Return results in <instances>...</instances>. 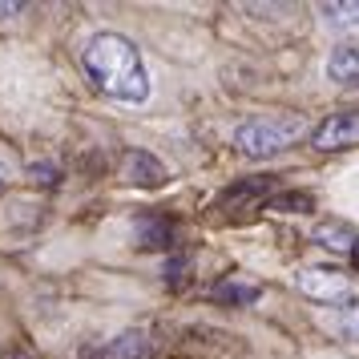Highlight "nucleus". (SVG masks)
Masks as SVG:
<instances>
[{"instance_id": "nucleus-1", "label": "nucleus", "mask_w": 359, "mask_h": 359, "mask_svg": "<svg viewBox=\"0 0 359 359\" xmlns=\"http://www.w3.org/2000/svg\"><path fill=\"white\" fill-rule=\"evenodd\" d=\"M81 65L89 73V81L121 105H142L149 97V69L142 61V49L130 36L121 33L89 36L81 49Z\"/></svg>"}, {"instance_id": "nucleus-2", "label": "nucleus", "mask_w": 359, "mask_h": 359, "mask_svg": "<svg viewBox=\"0 0 359 359\" xmlns=\"http://www.w3.org/2000/svg\"><path fill=\"white\" fill-rule=\"evenodd\" d=\"M307 133V121L299 114H271V117H250L234 130V149L250 158V162H262V158H278Z\"/></svg>"}, {"instance_id": "nucleus-3", "label": "nucleus", "mask_w": 359, "mask_h": 359, "mask_svg": "<svg viewBox=\"0 0 359 359\" xmlns=\"http://www.w3.org/2000/svg\"><path fill=\"white\" fill-rule=\"evenodd\" d=\"M299 291L315 299V303H327V307H335V303H351L355 299V287H351V278L343 275V271H331V266H303L299 275Z\"/></svg>"}, {"instance_id": "nucleus-4", "label": "nucleus", "mask_w": 359, "mask_h": 359, "mask_svg": "<svg viewBox=\"0 0 359 359\" xmlns=\"http://www.w3.org/2000/svg\"><path fill=\"white\" fill-rule=\"evenodd\" d=\"M311 146L319 154H339V149L359 146V114H335L323 126L311 130Z\"/></svg>"}, {"instance_id": "nucleus-5", "label": "nucleus", "mask_w": 359, "mask_h": 359, "mask_svg": "<svg viewBox=\"0 0 359 359\" xmlns=\"http://www.w3.org/2000/svg\"><path fill=\"white\" fill-rule=\"evenodd\" d=\"M146 351H149L146 331H121V335L97 343V347H85L81 359H146Z\"/></svg>"}, {"instance_id": "nucleus-6", "label": "nucleus", "mask_w": 359, "mask_h": 359, "mask_svg": "<svg viewBox=\"0 0 359 359\" xmlns=\"http://www.w3.org/2000/svg\"><path fill=\"white\" fill-rule=\"evenodd\" d=\"M121 178L133 182V186H162V182L170 178V170H165L154 154H146V149H130V154L121 158Z\"/></svg>"}, {"instance_id": "nucleus-7", "label": "nucleus", "mask_w": 359, "mask_h": 359, "mask_svg": "<svg viewBox=\"0 0 359 359\" xmlns=\"http://www.w3.org/2000/svg\"><path fill=\"white\" fill-rule=\"evenodd\" d=\"M315 243L327 246V250H339V255L359 259V230L347 226V222H339V218H327V222H319V226H315Z\"/></svg>"}, {"instance_id": "nucleus-8", "label": "nucleus", "mask_w": 359, "mask_h": 359, "mask_svg": "<svg viewBox=\"0 0 359 359\" xmlns=\"http://www.w3.org/2000/svg\"><path fill=\"white\" fill-rule=\"evenodd\" d=\"M319 20H323L331 33L359 36V0H331V4H319Z\"/></svg>"}, {"instance_id": "nucleus-9", "label": "nucleus", "mask_w": 359, "mask_h": 359, "mask_svg": "<svg viewBox=\"0 0 359 359\" xmlns=\"http://www.w3.org/2000/svg\"><path fill=\"white\" fill-rule=\"evenodd\" d=\"M327 77L339 81V85L359 81V41H347L339 49H331V57H327Z\"/></svg>"}, {"instance_id": "nucleus-10", "label": "nucleus", "mask_w": 359, "mask_h": 359, "mask_svg": "<svg viewBox=\"0 0 359 359\" xmlns=\"http://www.w3.org/2000/svg\"><path fill=\"white\" fill-rule=\"evenodd\" d=\"M133 234H137V246L142 250H170L174 246V226L165 218H137Z\"/></svg>"}, {"instance_id": "nucleus-11", "label": "nucleus", "mask_w": 359, "mask_h": 359, "mask_svg": "<svg viewBox=\"0 0 359 359\" xmlns=\"http://www.w3.org/2000/svg\"><path fill=\"white\" fill-rule=\"evenodd\" d=\"M214 299H222V303H230V307H250V303L259 299V287H246V283L226 278V283L214 287Z\"/></svg>"}, {"instance_id": "nucleus-12", "label": "nucleus", "mask_w": 359, "mask_h": 359, "mask_svg": "<svg viewBox=\"0 0 359 359\" xmlns=\"http://www.w3.org/2000/svg\"><path fill=\"white\" fill-rule=\"evenodd\" d=\"M271 210L307 214V210H315V198H311V194H278V198H271Z\"/></svg>"}, {"instance_id": "nucleus-13", "label": "nucleus", "mask_w": 359, "mask_h": 359, "mask_svg": "<svg viewBox=\"0 0 359 359\" xmlns=\"http://www.w3.org/2000/svg\"><path fill=\"white\" fill-rule=\"evenodd\" d=\"M331 327L339 331L343 339H355L359 343V303H351V307H343L335 319H331Z\"/></svg>"}, {"instance_id": "nucleus-14", "label": "nucleus", "mask_w": 359, "mask_h": 359, "mask_svg": "<svg viewBox=\"0 0 359 359\" xmlns=\"http://www.w3.org/2000/svg\"><path fill=\"white\" fill-rule=\"evenodd\" d=\"M271 190V178L262 182H246V186H238V190H230V194H222V206H238V202H246V198H259Z\"/></svg>"}, {"instance_id": "nucleus-15", "label": "nucleus", "mask_w": 359, "mask_h": 359, "mask_svg": "<svg viewBox=\"0 0 359 359\" xmlns=\"http://www.w3.org/2000/svg\"><path fill=\"white\" fill-rule=\"evenodd\" d=\"M29 178H33L36 186H57L61 170H57V165H49V162H36V165H29Z\"/></svg>"}, {"instance_id": "nucleus-16", "label": "nucleus", "mask_w": 359, "mask_h": 359, "mask_svg": "<svg viewBox=\"0 0 359 359\" xmlns=\"http://www.w3.org/2000/svg\"><path fill=\"white\" fill-rule=\"evenodd\" d=\"M182 271H186V259H170L162 275H165V283H182Z\"/></svg>"}, {"instance_id": "nucleus-17", "label": "nucleus", "mask_w": 359, "mask_h": 359, "mask_svg": "<svg viewBox=\"0 0 359 359\" xmlns=\"http://www.w3.org/2000/svg\"><path fill=\"white\" fill-rule=\"evenodd\" d=\"M29 4H0V20H13V17H20Z\"/></svg>"}, {"instance_id": "nucleus-18", "label": "nucleus", "mask_w": 359, "mask_h": 359, "mask_svg": "<svg viewBox=\"0 0 359 359\" xmlns=\"http://www.w3.org/2000/svg\"><path fill=\"white\" fill-rule=\"evenodd\" d=\"M13 182V162L8 158H0V194H4V186Z\"/></svg>"}]
</instances>
